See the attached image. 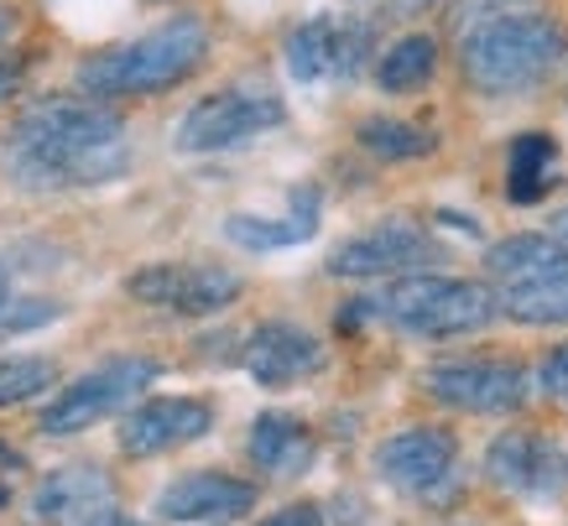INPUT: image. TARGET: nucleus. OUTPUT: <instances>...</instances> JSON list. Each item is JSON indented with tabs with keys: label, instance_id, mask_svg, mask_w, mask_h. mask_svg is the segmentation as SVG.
Wrapping results in <instances>:
<instances>
[{
	"label": "nucleus",
	"instance_id": "nucleus-12",
	"mask_svg": "<svg viewBox=\"0 0 568 526\" xmlns=\"http://www.w3.org/2000/svg\"><path fill=\"white\" fill-rule=\"evenodd\" d=\"M459 443L448 427H402L376 448V475L407 495H433L454 475Z\"/></svg>",
	"mask_w": 568,
	"mask_h": 526
},
{
	"label": "nucleus",
	"instance_id": "nucleus-29",
	"mask_svg": "<svg viewBox=\"0 0 568 526\" xmlns=\"http://www.w3.org/2000/svg\"><path fill=\"white\" fill-rule=\"evenodd\" d=\"M261 526H324V510L313 500H297V506H282L276 516H266Z\"/></svg>",
	"mask_w": 568,
	"mask_h": 526
},
{
	"label": "nucleus",
	"instance_id": "nucleus-17",
	"mask_svg": "<svg viewBox=\"0 0 568 526\" xmlns=\"http://www.w3.org/2000/svg\"><path fill=\"white\" fill-rule=\"evenodd\" d=\"M245 454H251V464H256L261 475L297 479L313 464L318 443H313L308 423H297L293 412H261L256 423H251V443H245Z\"/></svg>",
	"mask_w": 568,
	"mask_h": 526
},
{
	"label": "nucleus",
	"instance_id": "nucleus-9",
	"mask_svg": "<svg viewBox=\"0 0 568 526\" xmlns=\"http://www.w3.org/2000/svg\"><path fill=\"white\" fill-rule=\"evenodd\" d=\"M423 391L454 412H517L527 402V371L511 360H448L423 375Z\"/></svg>",
	"mask_w": 568,
	"mask_h": 526
},
{
	"label": "nucleus",
	"instance_id": "nucleus-11",
	"mask_svg": "<svg viewBox=\"0 0 568 526\" xmlns=\"http://www.w3.org/2000/svg\"><path fill=\"white\" fill-rule=\"evenodd\" d=\"M256 510V485L220 469H193L156 495V516L173 526H230Z\"/></svg>",
	"mask_w": 568,
	"mask_h": 526
},
{
	"label": "nucleus",
	"instance_id": "nucleus-7",
	"mask_svg": "<svg viewBox=\"0 0 568 526\" xmlns=\"http://www.w3.org/2000/svg\"><path fill=\"white\" fill-rule=\"evenodd\" d=\"M125 292L146 307H168L183 318H204L220 313L245 292V282L224 266H204V261H152L141 272L125 276Z\"/></svg>",
	"mask_w": 568,
	"mask_h": 526
},
{
	"label": "nucleus",
	"instance_id": "nucleus-28",
	"mask_svg": "<svg viewBox=\"0 0 568 526\" xmlns=\"http://www.w3.org/2000/svg\"><path fill=\"white\" fill-rule=\"evenodd\" d=\"M537 386L548 391L552 402H564V407H568V344H558V350L542 360V371H537Z\"/></svg>",
	"mask_w": 568,
	"mask_h": 526
},
{
	"label": "nucleus",
	"instance_id": "nucleus-16",
	"mask_svg": "<svg viewBox=\"0 0 568 526\" xmlns=\"http://www.w3.org/2000/svg\"><path fill=\"white\" fill-rule=\"evenodd\" d=\"M318 235V188H293L287 193V220H261V214H230L224 240L241 251H287Z\"/></svg>",
	"mask_w": 568,
	"mask_h": 526
},
{
	"label": "nucleus",
	"instance_id": "nucleus-26",
	"mask_svg": "<svg viewBox=\"0 0 568 526\" xmlns=\"http://www.w3.org/2000/svg\"><path fill=\"white\" fill-rule=\"evenodd\" d=\"M371 42H376V27H371V21H345V32H339V73H334V79H355L361 63L371 58Z\"/></svg>",
	"mask_w": 568,
	"mask_h": 526
},
{
	"label": "nucleus",
	"instance_id": "nucleus-25",
	"mask_svg": "<svg viewBox=\"0 0 568 526\" xmlns=\"http://www.w3.org/2000/svg\"><path fill=\"white\" fill-rule=\"evenodd\" d=\"M527 11H537V0H459L454 17H448V27H454V37L465 42V37L485 32V27H496V21L527 17Z\"/></svg>",
	"mask_w": 568,
	"mask_h": 526
},
{
	"label": "nucleus",
	"instance_id": "nucleus-27",
	"mask_svg": "<svg viewBox=\"0 0 568 526\" xmlns=\"http://www.w3.org/2000/svg\"><path fill=\"white\" fill-rule=\"evenodd\" d=\"M58 313H63L58 303H42V297H32V303L6 307V313H0V328H11V334H17V328H37V323H52Z\"/></svg>",
	"mask_w": 568,
	"mask_h": 526
},
{
	"label": "nucleus",
	"instance_id": "nucleus-18",
	"mask_svg": "<svg viewBox=\"0 0 568 526\" xmlns=\"http://www.w3.org/2000/svg\"><path fill=\"white\" fill-rule=\"evenodd\" d=\"M485 272L500 287H532V282L568 272V245L558 235H511L485 251Z\"/></svg>",
	"mask_w": 568,
	"mask_h": 526
},
{
	"label": "nucleus",
	"instance_id": "nucleus-2",
	"mask_svg": "<svg viewBox=\"0 0 568 526\" xmlns=\"http://www.w3.org/2000/svg\"><path fill=\"white\" fill-rule=\"evenodd\" d=\"M209 27L199 17H173L152 27L136 42H121L110 52H94L79 63V89L89 100H136V94H162L204 69Z\"/></svg>",
	"mask_w": 568,
	"mask_h": 526
},
{
	"label": "nucleus",
	"instance_id": "nucleus-1",
	"mask_svg": "<svg viewBox=\"0 0 568 526\" xmlns=\"http://www.w3.org/2000/svg\"><path fill=\"white\" fill-rule=\"evenodd\" d=\"M6 168L21 188L63 193V188L115 183L131 168L125 120L100 100H42L11 125Z\"/></svg>",
	"mask_w": 568,
	"mask_h": 526
},
{
	"label": "nucleus",
	"instance_id": "nucleus-24",
	"mask_svg": "<svg viewBox=\"0 0 568 526\" xmlns=\"http://www.w3.org/2000/svg\"><path fill=\"white\" fill-rule=\"evenodd\" d=\"M58 381V365L42 355H17V360H0V407H21L42 391H52Z\"/></svg>",
	"mask_w": 568,
	"mask_h": 526
},
{
	"label": "nucleus",
	"instance_id": "nucleus-32",
	"mask_svg": "<svg viewBox=\"0 0 568 526\" xmlns=\"http://www.w3.org/2000/svg\"><path fill=\"white\" fill-rule=\"evenodd\" d=\"M89 526H141V522H131V516H115V510H104L100 522H89Z\"/></svg>",
	"mask_w": 568,
	"mask_h": 526
},
{
	"label": "nucleus",
	"instance_id": "nucleus-8",
	"mask_svg": "<svg viewBox=\"0 0 568 526\" xmlns=\"http://www.w3.org/2000/svg\"><path fill=\"white\" fill-rule=\"evenodd\" d=\"M444 245L413 220H386L365 235L334 245L328 255V272L334 276H417V266H438Z\"/></svg>",
	"mask_w": 568,
	"mask_h": 526
},
{
	"label": "nucleus",
	"instance_id": "nucleus-31",
	"mask_svg": "<svg viewBox=\"0 0 568 526\" xmlns=\"http://www.w3.org/2000/svg\"><path fill=\"white\" fill-rule=\"evenodd\" d=\"M433 6H438V0H392V17H423Z\"/></svg>",
	"mask_w": 568,
	"mask_h": 526
},
{
	"label": "nucleus",
	"instance_id": "nucleus-5",
	"mask_svg": "<svg viewBox=\"0 0 568 526\" xmlns=\"http://www.w3.org/2000/svg\"><path fill=\"white\" fill-rule=\"evenodd\" d=\"M162 365L146 355H121V360H104L100 371L79 375L69 391H58L42 412V433L48 438H73V433H89L94 423L115 417L121 407H131L141 391L152 386Z\"/></svg>",
	"mask_w": 568,
	"mask_h": 526
},
{
	"label": "nucleus",
	"instance_id": "nucleus-36",
	"mask_svg": "<svg viewBox=\"0 0 568 526\" xmlns=\"http://www.w3.org/2000/svg\"><path fill=\"white\" fill-rule=\"evenodd\" d=\"M6 500H11V495H6V485H0V506H6Z\"/></svg>",
	"mask_w": 568,
	"mask_h": 526
},
{
	"label": "nucleus",
	"instance_id": "nucleus-30",
	"mask_svg": "<svg viewBox=\"0 0 568 526\" xmlns=\"http://www.w3.org/2000/svg\"><path fill=\"white\" fill-rule=\"evenodd\" d=\"M21 89V58H0V100H11Z\"/></svg>",
	"mask_w": 568,
	"mask_h": 526
},
{
	"label": "nucleus",
	"instance_id": "nucleus-15",
	"mask_svg": "<svg viewBox=\"0 0 568 526\" xmlns=\"http://www.w3.org/2000/svg\"><path fill=\"white\" fill-rule=\"evenodd\" d=\"M245 371L256 386H293V381L324 371V344L297 323H261L245 340Z\"/></svg>",
	"mask_w": 568,
	"mask_h": 526
},
{
	"label": "nucleus",
	"instance_id": "nucleus-34",
	"mask_svg": "<svg viewBox=\"0 0 568 526\" xmlns=\"http://www.w3.org/2000/svg\"><path fill=\"white\" fill-rule=\"evenodd\" d=\"M552 235H558V240H564V245H568V209H564V214H558V220H552Z\"/></svg>",
	"mask_w": 568,
	"mask_h": 526
},
{
	"label": "nucleus",
	"instance_id": "nucleus-22",
	"mask_svg": "<svg viewBox=\"0 0 568 526\" xmlns=\"http://www.w3.org/2000/svg\"><path fill=\"white\" fill-rule=\"evenodd\" d=\"M355 141H361L371 156H381V162H413V156H428L433 146H438L433 131H423V125H413V120H392V115L361 120Z\"/></svg>",
	"mask_w": 568,
	"mask_h": 526
},
{
	"label": "nucleus",
	"instance_id": "nucleus-14",
	"mask_svg": "<svg viewBox=\"0 0 568 526\" xmlns=\"http://www.w3.org/2000/svg\"><path fill=\"white\" fill-rule=\"evenodd\" d=\"M209 427H214L209 402H193V396H156V402H141V407L121 423V454H131V458L173 454L183 443H199Z\"/></svg>",
	"mask_w": 568,
	"mask_h": 526
},
{
	"label": "nucleus",
	"instance_id": "nucleus-20",
	"mask_svg": "<svg viewBox=\"0 0 568 526\" xmlns=\"http://www.w3.org/2000/svg\"><path fill=\"white\" fill-rule=\"evenodd\" d=\"M552 168H558V141L542 136V131L517 136L511 156H506V199L511 204H537L552 188Z\"/></svg>",
	"mask_w": 568,
	"mask_h": 526
},
{
	"label": "nucleus",
	"instance_id": "nucleus-33",
	"mask_svg": "<svg viewBox=\"0 0 568 526\" xmlns=\"http://www.w3.org/2000/svg\"><path fill=\"white\" fill-rule=\"evenodd\" d=\"M6 303H11V276H6V266H0V313H6Z\"/></svg>",
	"mask_w": 568,
	"mask_h": 526
},
{
	"label": "nucleus",
	"instance_id": "nucleus-35",
	"mask_svg": "<svg viewBox=\"0 0 568 526\" xmlns=\"http://www.w3.org/2000/svg\"><path fill=\"white\" fill-rule=\"evenodd\" d=\"M11 37V11H0V42Z\"/></svg>",
	"mask_w": 568,
	"mask_h": 526
},
{
	"label": "nucleus",
	"instance_id": "nucleus-10",
	"mask_svg": "<svg viewBox=\"0 0 568 526\" xmlns=\"http://www.w3.org/2000/svg\"><path fill=\"white\" fill-rule=\"evenodd\" d=\"M485 475L490 485L506 495H527V500H552V495L568 485V454L548 433H500L490 448H485Z\"/></svg>",
	"mask_w": 568,
	"mask_h": 526
},
{
	"label": "nucleus",
	"instance_id": "nucleus-13",
	"mask_svg": "<svg viewBox=\"0 0 568 526\" xmlns=\"http://www.w3.org/2000/svg\"><path fill=\"white\" fill-rule=\"evenodd\" d=\"M115 506V485L100 464H69L52 469L27 500V522L32 526H89Z\"/></svg>",
	"mask_w": 568,
	"mask_h": 526
},
{
	"label": "nucleus",
	"instance_id": "nucleus-4",
	"mask_svg": "<svg viewBox=\"0 0 568 526\" xmlns=\"http://www.w3.org/2000/svg\"><path fill=\"white\" fill-rule=\"evenodd\" d=\"M386 323L407 328L417 340H459L475 334L500 313V297L485 282H465V276H438V272H417V276H396L386 282L376 303H371Z\"/></svg>",
	"mask_w": 568,
	"mask_h": 526
},
{
	"label": "nucleus",
	"instance_id": "nucleus-6",
	"mask_svg": "<svg viewBox=\"0 0 568 526\" xmlns=\"http://www.w3.org/2000/svg\"><path fill=\"white\" fill-rule=\"evenodd\" d=\"M287 120V104L266 84H230L178 120V152H230Z\"/></svg>",
	"mask_w": 568,
	"mask_h": 526
},
{
	"label": "nucleus",
	"instance_id": "nucleus-23",
	"mask_svg": "<svg viewBox=\"0 0 568 526\" xmlns=\"http://www.w3.org/2000/svg\"><path fill=\"white\" fill-rule=\"evenodd\" d=\"M500 313L517 323H532V328L568 323V272L548 276V282H532V287H506L500 292Z\"/></svg>",
	"mask_w": 568,
	"mask_h": 526
},
{
	"label": "nucleus",
	"instance_id": "nucleus-19",
	"mask_svg": "<svg viewBox=\"0 0 568 526\" xmlns=\"http://www.w3.org/2000/svg\"><path fill=\"white\" fill-rule=\"evenodd\" d=\"M339 32H345V21L334 17H308L303 27L287 32L282 58H287V73L297 84H318L328 73H339Z\"/></svg>",
	"mask_w": 568,
	"mask_h": 526
},
{
	"label": "nucleus",
	"instance_id": "nucleus-3",
	"mask_svg": "<svg viewBox=\"0 0 568 526\" xmlns=\"http://www.w3.org/2000/svg\"><path fill=\"white\" fill-rule=\"evenodd\" d=\"M568 37L558 21H548L542 11H527V17L496 21L485 32L465 37L459 42V69H465L469 89H480L490 100H506V94H527L558 69Z\"/></svg>",
	"mask_w": 568,
	"mask_h": 526
},
{
	"label": "nucleus",
	"instance_id": "nucleus-21",
	"mask_svg": "<svg viewBox=\"0 0 568 526\" xmlns=\"http://www.w3.org/2000/svg\"><path fill=\"white\" fill-rule=\"evenodd\" d=\"M433 69H438V42L428 32H407L381 52L376 84L386 94H413V89H423L433 79Z\"/></svg>",
	"mask_w": 568,
	"mask_h": 526
}]
</instances>
